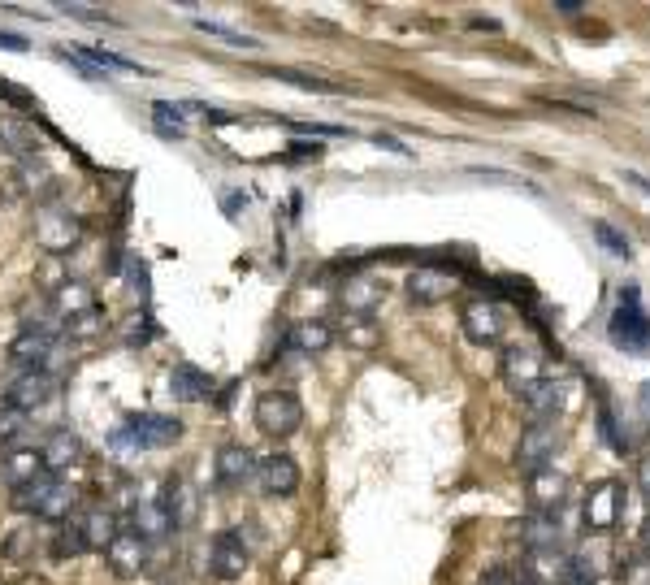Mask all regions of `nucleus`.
<instances>
[{"instance_id": "nucleus-1", "label": "nucleus", "mask_w": 650, "mask_h": 585, "mask_svg": "<svg viewBox=\"0 0 650 585\" xmlns=\"http://www.w3.org/2000/svg\"><path fill=\"white\" fill-rule=\"evenodd\" d=\"M182 438V421L178 416H165V412H130L117 421V429L109 434V447L113 451H161V447H174Z\"/></svg>"}, {"instance_id": "nucleus-2", "label": "nucleus", "mask_w": 650, "mask_h": 585, "mask_svg": "<svg viewBox=\"0 0 650 585\" xmlns=\"http://www.w3.org/2000/svg\"><path fill=\"white\" fill-rule=\"evenodd\" d=\"M13 507L26 512V516H35V520H48V525H61V520L74 516L78 494H74V486L65 477L44 473L39 481H31V486L13 490Z\"/></svg>"}, {"instance_id": "nucleus-3", "label": "nucleus", "mask_w": 650, "mask_h": 585, "mask_svg": "<svg viewBox=\"0 0 650 585\" xmlns=\"http://www.w3.org/2000/svg\"><path fill=\"white\" fill-rule=\"evenodd\" d=\"M252 421L265 438H291V434H299V425H304V403H299L295 390L269 386V390H260L252 403Z\"/></svg>"}, {"instance_id": "nucleus-4", "label": "nucleus", "mask_w": 650, "mask_h": 585, "mask_svg": "<svg viewBox=\"0 0 650 585\" xmlns=\"http://www.w3.org/2000/svg\"><path fill=\"white\" fill-rule=\"evenodd\" d=\"M607 338H611V347L633 351V356L650 347V317L642 308L637 286H624V291H620V308L611 312V321H607Z\"/></svg>"}, {"instance_id": "nucleus-5", "label": "nucleus", "mask_w": 650, "mask_h": 585, "mask_svg": "<svg viewBox=\"0 0 650 585\" xmlns=\"http://www.w3.org/2000/svg\"><path fill=\"white\" fill-rule=\"evenodd\" d=\"M83 239V221H78L70 208H61V204H48V208H39V217H35V243L44 247V252H70V247Z\"/></svg>"}, {"instance_id": "nucleus-6", "label": "nucleus", "mask_w": 650, "mask_h": 585, "mask_svg": "<svg viewBox=\"0 0 650 585\" xmlns=\"http://www.w3.org/2000/svg\"><path fill=\"white\" fill-rule=\"evenodd\" d=\"M247 564H252V551H247L239 529L213 533V542H208V572H213L217 581H239L247 572Z\"/></svg>"}, {"instance_id": "nucleus-7", "label": "nucleus", "mask_w": 650, "mask_h": 585, "mask_svg": "<svg viewBox=\"0 0 650 585\" xmlns=\"http://www.w3.org/2000/svg\"><path fill=\"white\" fill-rule=\"evenodd\" d=\"M581 516H585V529H594V533L616 529L624 516V481H598V486H590Z\"/></svg>"}, {"instance_id": "nucleus-8", "label": "nucleus", "mask_w": 650, "mask_h": 585, "mask_svg": "<svg viewBox=\"0 0 650 585\" xmlns=\"http://www.w3.org/2000/svg\"><path fill=\"white\" fill-rule=\"evenodd\" d=\"M57 390H61V377H52V373H18L5 390H0V403H9V408L31 416L35 408H44V403L57 399Z\"/></svg>"}, {"instance_id": "nucleus-9", "label": "nucleus", "mask_w": 650, "mask_h": 585, "mask_svg": "<svg viewBox=\"0 0 650 585\" xmlns=\"http://www.w3.org/2000/svg\"><path fill=\"white\" fill-rule=\"evenodd\" d=\"M104 564L113 568V577H139L152 564V542H143L135 529H117V538L104 546Z\"/></svg>"}, {"instance_id": "nucleus-10", "label": "nucleus", "mask_w": 650, "mask_h": 585, "mask_svg": "<svg viewBox=\"0 0 650 585\" xmlns=\"http://www.w3.org/2000/svg\"><path fill=\"white\" fill-rule=\"evenodd\" d=\"M52 360H57V334L48 330H18L9 343V364L18 373H48Z\"/></svg>"}, {"instance_id": "nucleus-11", "label": "nucleus", "mask_w": 650, "mask_h": 585, "mask_svg": "<svg viewBox=\"0 0 650 585\" xmlns=\"http://www.w3.org/2000/svg\"><path fill=\"white\" fill-rule=\"evenodd\" d=\"M525 490H529L533 512H564L572 481H568L564 468L542 464V468H533V473H525Z\"/></svg>"}, {"instance_id": "nucleus-12", "label": "nucleus", "mask_w": 650, "mask_h": 585, "mask_svg": "<svg viewBox=\"0 0 650 585\" xmlns=\"http://www.w3.org/2000/svg\"><path fill=\"white\" fill-rule=\"evenodd\" d=\"M555 447H559V425L555 421H529L520 429V442H516V468L520 473H533V468L551 464Z\"/></svg>"}, {"instance_id": "nucleus-13", "label": "nucleus", "mask_w": 650, "mask_h": 585, "mask_svg": "<svg viewBox=\"0 0 650 585\" xmlns=\"http://www.w3.org/2000/svg\"><path fill=\"white\" fill-rule=\"evenodd\" d=\"M256 481L269 499H291L299 490V460L286 451H273L265 460H256Z\"/></svg>"}, {"instance_id": "nucleus-14", "label": "nucleus", "mask_w": 650, "mask_h": 585, "mask_svg": "<svg viewBox=\"0 0 650 585\" xmlns=\"http://www.w3.org/2000/svg\"><path fill=\"white\" fill-rule=\"evenodd\" d=\"M247 477H256V455L243 442H226L213 455V486L217 490H239Z\"/></svg>"}, {"instance_id": "nucleus-15", "label": "nucleus", "mask_w": 650, "mask_h": 585, "mask_svg": "<svg viewBox=\"0 0 650 585\" xmlns=\"http://www.w3.org/2000/svg\"><path fill=\"white\" fill-rule=\"evenodd\" d=\"M460 325H464L468 343H477V347H494L503 338V312H499V304H490V299H473V304H464Z\"/></svg>"}, {"instance_id": "nucleus-16", "label": "nucleus", "mask_w": 650, "mask_h": 585, "mask_svg": "<svg viewBox=\"0 0 650 585\" xmlns=\"http://www.w3.org/2000/svg\"><path fill=\"white\" fill-rule=\"evenodd\" d=\"M546 377V360H542V351L538 347H507L503 351V382L512 386V390H520V395H525V390L533 386V382H542Z\"/></svg>"}, {"instance_id": "nucleus-17", "label": "nucleus", "mask_w": 650, "mask_h": 585, "mask_svg": "<svg viewBox=\"0 0 650 585\" xmlns=\"http://www.w3.org/2000/svg\"><path fill=\"white\" fill-rule=\"evenodd\" d=\"M39 460H44V468H48L52 477L70 473V468L83 460V438H78L70 425H57V429H52V434L44 438V447H39Z\"/></svg>"}, {"instance_id": "nucleus-18", "label": "nucleus", "mask_w": 650, "mask_h": 585, "mask_svg": "<svg viewBox=\"0 0 650 585\" xmlns=\"http://www.w3.org/2000/svg\"><path fill=\"white\" fill-rule=\"evenodd\" d=\"M403 291H408L412 304H442V299H451V291H455V273L438 269V265H421L408 273Z\"/></svg>"}, {"instance_id": "nucleus-19", "label": "nucleus", "mask_w": 650, "mask_h": 585, "mask_svg": "<svg viewBox=\"0 0 650 585\" xmlns=\"http://www.w3.org/2000/svg\"><path fill=\"white\" fill-rule=\"evenodd\" d=\"M334 347V325L330 321H295L291 330L282 334V351H295V356H321V351Z\"/></svg>"}, {"instance_id": "nucleus-20", "label": "nucleus", "mask_w": 650, "mask_h": 585, "mask_svg": "<svg viewBox=\"0 0 650 585\" xmlns=\"http://www.w3.org/2000/svg\"><path fill=\"white\" fill-rule=\"evenodd\" d=\"M386 286L369 278V273H356V278H347L343 286H338V304H343L347 317H369V312L382 304Z\"/></svg>"}, {"instance_id": "nucleus-21", "label": "nucleus", "mask_w": 650, "mask_h": 585, "mask_svg": "<svg viewBox=\"0 0 650 585\" xmlns=\"http://www.w3.org/2000/svg\"><path fill=\"white\" fill-rule=\"evenodd\" d=\"M520 542L529 551H559L564 542V525H559V512H533L520 520Z\"/></svg>"}, {"instance_id": "nucleus-22", "label": "nucleus", "mask_w": 650, "mask_h": 585, "mask_svg": "<svg viewBox=\"0 0 650 585\" xmlns=\"http://www.w3.org/2000/svg\"><path fill=\"white\" fill-rule=\"evenodd\" d=\"M564 572H568L564 551H529L516 577L529 581V585H564Z\"/></svg>"}, {"instance_id": "nucleus-23", "label": "nucleus", "mask_w": 650, "mask_h": 585, "mask_svg": "<svg viewBox=\"0 0 650 585\" xmlns=\"http://www.w3.org/2000/svg\"><path fill=\"white\" fill-rule=\"evenodd\" d=\"M48 468L44 460H39V451L31 447H18V451H9L5 460H0V481H5L9 490H22V486H31V481H39Z\"/></svg>"}, {"instance_id": "nucleus-24", "label": "nucleus", "mask_w": 650, "mask_h": 585, "mask_svg": "<svg viewBox=\"0 0 650 585\" xmlns=\"http://www.w3.org/2000/svg\"><path fill=\"white\" fill-rule=\"evenodd\" d=\"M126 529H135L143 542H161V538H169V533H178V529H174V520H169V516L161 512V503H156V499L130 507Z\"/></svg>"}, {"instance_id": "nucleus-25", "label": "nucleus", "mask_w": 650, "mask_h": 585, "mask_svg": "<svg viewBox=\"0 0 650 585\" xmlns=\"http://www.w3.org/2000/svg\"><path fill=\"white\" fill-rule=\"evenodd\" d=\"M169 395L182 399V403H200V399L213 395V377L182 360V364H174V369H169Z\"/></svg>"}, {"instance_id": "nucleus-26", "label": "nucleus", "mask_w": 650, "mask_h": 585, "mask_svg": "<svg viewBox=\"0 0 650 585\" xmlns=\"http://www.w3.org/2000/svg\"><path fill=\"white\" fill-rule=\"evenodd\" d=\"M520 399H525L529 421H555V412L564 408V382H555V377H542V382H533Z\"/></svg>"}, {"instance_id": "nucleus-27", "label": "nucleus", "mask_w": 650, "mask_h": 585, "mask_svg": "<svg viewBox=\"0 0 650 585\" xmlns=\"http://www.w3.org/2000/svg\"><path fill=\"white\" fill-rule=\"evenodd\" d=\"M78 525H83V538H87V551H104L117 529H122V520H117V512H109V507H87L83 516H78Z\"/></svg>"}, {"instance_id": "nucleus-28", "label": "nucleus", "mask_w": 650, "mask_h": 585, "mask_svg": "<svg viewBox=\"0 0 650 585\" xmlns=\"http://www.w3.org/2000/svg\"><path fill=\"white\" fill-rule=\"evenodd\" d=\"M48 551H52V559H78V555H87L83 525H78V520H61V525L52 529V538H48Z\"/></svg>"}, {"instance_id": "nucleus-29", "label": "nucleus", "mask_w": 650, "mask_h": 585, "mask_svg": "<svg viewBox=\"0 0 650 585\" xmlns=\"http://www.w3.org/2000/svg\"><path fill=\"white\" fill-rule=\"evenodd\" d=\"M0 152L18 156V161H31V156L39 152L35 130L26 126V122H0Z\"/></svg>"}, {"instance_id": "nucleus-30", "label": "nucleus", "mask_w": 650, "mask_h": 585, "mask_svg": "<svg viewBox=\"0 0 650 585\" xmlns=\"http://www.w3.org/2000/svg\"><path fill=\"white\" fill-rule=\"evenodd\" d=\"M52 304H57V312H61L65 321H70V317H78V312H91V308H96V295H91L87 282H65Z\"/></svg>"}, {"instance_id": "nucleus-31", "label": "nucleus", "mask_w": 650, "mask_h": 585, "mask_svg": "<svg viewBox=\"0 0 650 585\" xmlns=\"http://www.w3.org/2000/svg\"><path fill=\"white\" fill-rule=\"evenodd\" d=\"M156 334H161V330H156V321H152V312H148V308H139L135 317H130V321L122 325V338H126V347H148Z\"/></svg>"}, {"instance_id": "nucleus-32", "label": "nucleus", "mask_w": 650, "mask_h": 585, "mask_svg": "<svg viewBox=\"0 0 650 585\" xmlns=\"http://www.w3.org/2000/svg\"><path fill=\"white\" fill-rule=\"evenodd\" d=\"M26 429H31V416L18 412V408H9V403H0V447H13Z\"/></svg>"}, {"instance_id": "nucleus-33", "label": "nucleus", "mask_w": 650, "mask_h": 585, "mask_svg": "<svg viewBox=\"0 0 650 585\" xmlns=\"http://www.w3.org/2000/svg\"><path fill=\"white\" fill-rule=\"evenodd\" d=\"M594 239L603 243L616 260H629V239H624V234H620L616 226H611V221H594Z\"/></svg>"}, {"instance_id": "nucleus-34", "label": "nucleus", "mask_w": 650, "mask_h": 585, "mask_svg": "<svg viewBox=\"0 0 650 585\" xmlns=\"http://www.w3.org/2000/svg\"><path fill=\"white\" fill-rule=\"evenodd\" d=\"M620 585H650V559L642 551H633L620 564Z\"/></svg>"}, {"instance_id": "nucleus-35", "label": "nucleus", "mask_w": 650, "mask_h": 585, "mask_svg": "<svg viewBox=\"0 0 650 585\" xmlns=\"http://www.w3.org/2000/svg\"><path fill=\"white\" fill-rule=\"evenodd\" d=\"M65 330H70L74 338L96 334V330H100V308H91V312H78V317H70V321H65Z\"/></svg>"}, {"instance_id": "nucleus-36", "label": "nucleus", "mask_w": 650, "mask_h": 585, "mask_svg": "<svg viewBox=\"0 0 650 585\" xmlns=\"http://www.w3.org/2000/svg\"><path fill=\"white\" fill-rule=\"evenodd\" d=\"M122 269H126V278H130V286H135V295H139V299H148V286H152V282H148V265H143V260H139V256H130V260H126V265H122Z\"/></svg>"}, {"instance_id": "nucleus-37", "label": "nucleus", "mask_w": 650, "mask_h": 585, "mask_svg": "<svg viewBox=\"0 0 650 585\" xmlns=\"http://www.w3.org/2000/svg\"><path fill=\"white\" fill-rule=\"evenodd\" d=\"M61 13H70V18H78V22H113L109 13L96 9V5H61Z\"/></svg>"}, {"instance_id": "nucleus-38", "label": "nucleus", "mask_w": 650, "mask_h": 585, "mask_svg": "<svg viewBox=\"0 0 650 585\" xmlns=\"http://www.w3.org/2000/svg\"><path fill=\"white\" fill-rule=\"evenodd\" d=\"M325 148L321 143H291V148H286V161H317Z\"/></svg>"}, {"instance_id": "nucleus-39", "label": "nucleus", "mask_w": 650, "mask_h": 585, "mask_svg": "<svg viewBox=\"0 0 650 585\" xmlns=\"http://www.w3.org/2000/svg\"><path fill=\"white\" fill-rule=\"evenodd\" d=\"M477 585H520V577H516L512 568H490V572H486V577H481Z\"/></svg>"}, {"instance_id": "nucleus-40", "label": "nucleus", "mask_w": 650, "mask_h": 585, "mask_svg": "<svg viewBox=\"0 0 650 585\" xmlns=\"http://www.w3.org/2000/svg\"><path fill=\"white\" fill-rule=\"evenodd\" d=\"M152 113H156V117H178L182 109H174V104H165V100H161V104H156ZM161 135H169V139H182V126H174V130H169V126H161Z\"/></svg>"}, {"instance_id": "nucleus-41", "label": "nucleus", "mask_w": 650, "mask_h": 585, "mask_svg": "<svg viewBox=\"0 0 650 585\" xmlns=\"http://www.w3.org/2000/svg\"><path fill=\"white\" fill-rule=\"evenodd\" d=\"M637 486H642V494L650 499V455H642V464H637Z\"/></svg>"}, {"instance_id": "nucleus-42", "label": "nucleus", "mask_w": 650, "mask_h": 585, "mask_svg": "<svg viewBox=\"0 0 650 585\" xmlns=\"http://www.w3.org/2000/svg\"><path fill=\"white\" fill-rule=\"evenodd\" d=\"M0 48H9V52H22V48H26V39H22V35H9V31H0Z\"/></svg>"}, {"instance_id": "nucleus-43", "label": "nucleus", "mask_w": 650, "mask_h": 585, "mask_svg": "<svg viewBox=\"0 0 650 585\" xmlns=\"http://www.w3.org/2000/svg\"><path fill=\"white\" fill-rule=\"evenodd\" d=\"M247 204V195H226V200H221V208H226V213L234 217V213H239V208Z\"/></svg>"}, {"instance_id": "nucleus-44", "label": "nucleus", "mask_w": 650, "mask_h": 585, "mask_svg": "<svg viewBox=\"0 0 650 585\" xmlns=\"http://www.w3.org/2000/svg\"><path fill=\"white\" fill-rule=\"evenodd\" d=\"M637 551H642V555L650 559V516L642 520V546H637Z\"/></svg>"}, {"instance_id": "nucleus-45", "label": "nucleus", "mask_w": 650, "mask_h": 585, "mask_svg": "<svg viewBox=\"0 0 650 585\" xmlns=\"http://www.w3.org/2000/svg\"><path fill=\"white\" fill-rule=\"evenodd\" d=\"M559 13H581L585 5H581V0H559V5H555Z\"/></svg>"}, {"instance_id": "nucleus-46", "label": "nucleus", "mask_w": 650, "mask_h": 585, "mask_svg": "<svg viewBox=\"0 0 650 585\" xmlns=\"http://www.w3.org/2000/svg\"><path fill=\"white\" fill-rule=\"evenodd\" d=\"M624 178L637 182V187H642V191H650V178H642V174H624Z\"/></svg>"}, {"instance_id": "nucleus-47", "label": "nucleus", "mask_w": 650, "mask_h": 585, "mask_svg": "<svg viewBox=\"0 0 650 585\" xmlns=\"http://www.w3.org/2000/svg\"><path fill=\"white\" fill-rule=\"evenodd\" d=\"M642 412H646V416H650V382H646V386H642Z\"/></svg>"}, {"instance_id": "nucleus-48", "label": "nucleus", "mask_w": 650, "mask_h": 585, "mask_svg": "<svg viewBox=\"0 0 650 585\" xmlns=\"http://www.w3.org/2000/svg\"><path fill=\"white\" fill-rule=\"evenodd\" d=\"M520 585H529V581H520Z\"/></svg>"}]
</instances>
